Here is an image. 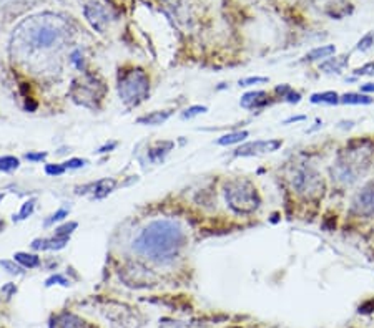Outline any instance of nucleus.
Listing matches in <instances>:
<instances>
[{
  "mask_svg": "<svg viewBox=\"0 0 374 328\" xmlns=\"http://www.w3.org/2000/svg\"><path fill=\"white\" fill-rule=\"evenodd\" d=\"M72 27L69 20L57 14H39L25 19L14 30L12 53L24 61L42 52L62 48L69 40Z\"/></svg>",
  "mask_w": 374,
  "mask_h": 328,
  "instance_id": "1",
  "label": "nucleus"
},
{
  "mask_svg": "<svg viewBox=\"0 0 374 328\" xmlns=\"http://www.w3.org/2000/svg\"><path fill=\"white\" fill-rule=\"evenodd\" d=\"M185 240L186 234L180 222L172 219H157L140 231L133 240L132 249L152 262L166 264L180 254Z\"/></svg>",
  "mask_w": 374,
  "mask_h": 328,
  "instance_id": "2",
  "label": "nucleus"
},
{
  "mask_svg": "<svg viewBox=\"0 0 374 328\" xmlns=\"http://www.w3.org/2000/svg\"><path fill=\"white\" fill-rule=\"evenodd\" d=\"M373 151L366 146L349 148L341 151L332 163L330 173L339 186H353L371 168Z\"/></svg>",
  "mask_w": 374,
  "mask_h": 328,
  "instance_id": "3",
  "label": "nucleus"
},
{
  "mask_svg": "<svg viewBox=\"0 0 374 328\" xmlns=\"http://www.w3.org/2000/svg\"><path fill=\"white\" fill-rule=\"evenodd\" d=\"M223 193L228 207H230L233 213L240 215L253 214L261 206L260 193H258L255 184L248 180L238 177V180L226 181L224 182Z\"/></svg>",
  "mask_w": 374,
  "mask_h": 328,
  "instance_id": "4",
  "label": "nucleus"
},
{
  "mask_svg": "<svg viewBox=\"0 0 374 328\" xmlns=\"http://www.w3.org/2000/svg\"><path fill=\"white\" fill-rule=\"evenodd\" d=\"M150 93V78L148 75L140 68H133L130 72H125L118 80V95L120 99L127 106L140 105L143 99H147Z\"/></svg>",
  "mask_w": 374,
  "mask_h": 328,
  "instance_id": "5",
  "label": "nucleus"
},
{
  "mask_svg": "<svg viewBox=\"0 0 374 328\" xmlns=\"http://www.w3.org/2000/svg\"><path fill=\"white\" fill-rule=\"evenodd\" d=\"M291 184L298 194L305 197H319L323 194L324 182L318 169L310 163H301L293 169Z\"/></svg>",
  "mask_w": 374,
  "mask_h": 328,
  "instance_id": "6",
  "label": "nucleus"
},
{
  "mask_svg": "<svg viewBox=\"0 0 374 328\" xmlns=\"http://www.w3.org/2000/svg\"><path fill=\"white\" fill-rule=\"evenodd\" d=\"M283 146L281 139H256L249 141V143L241 144V146L235 151V156L248 157V156H261L268 155V153L278 151Z\"/></svg>",
  "mask_w": 374,
  "mask_h": 328,
  "instance_id": "7",
  "label": "nucleus"
},
{
  "mask_svg": "<svg viewBox=\"0 0 374 328\" xmlns=\"http://www.w3.org/2000/svg\"><path fill=\"white\" fill-rule=\"evenodd\" d=\"M351 211L359 218H371L374 214V182H369L359 193H356L351 202Z\"/></svg>",
  "mask_w": 374,
  "mask_h": 328,
  "instance_id": "8",
  "label": "nucleus"
},
{
  "mask_svg": "<svg viewBox=\"0 0 374 328\" xmlns=\"http://www.w3.org/2000/svg\"><path fill=\"white\" fill-rule=\"evenodd\" d=\"M85 17L87 20L91 23V27L97 28L98 32L103 30V27L108 23V14L105 8H102L98 3H89L85 7Z\"/></svg>",
  "mask_w": 374,
  "mask_h": 328,
  "instance_id": "9",
  "label": "nucleus"
},
{
  "mask_svg": "<svg viewBox=\"0 0 374 328\" xmlns=\"http://www.w3.org/2000/svg\"><path fill=\"white\" fill-rule=\"evenodd\" d=\"M50 328H95V327L83 320V318L77 317V315L65 312L57 315V317L53 318L52 323H50Z\"/></svg>",
  "mask_w": 374,
  "mask_h": 328,
  "instance_id": "10",
  "label": "nucleus"
},
{
  "mask_svg": "<svg viewBox=\"0 0 374 328\" xmlns=\"http://www.w3.org/2000/svg\"><path fill=\"white\" fill-rule=\"evenodd\" d=\"M268 93L266 91L256 90V91H248L244 93L240 99V105L244 108V110H258V108H263L268 105Z\"/></svg>",
  "mask_w": 374,
  "mask_h": 328,
  "instance_id": "11",
  "label": "nucleus"
},
{
  "mask_svg": "<svg viewBox=\"0 0 374 328\" xmlns=\"http://www.w3.org/2000/svg\"><path fill=\"white\" fill-rule=\"evenodd\" d=\"M348 61H349L348 55L331 57L319 64V72H323L324 75H341L343 70L348 66Z\"/></svg>",
  "mask_w": 374,
  "mask_h": 328,
  "instance_id": "12",
  "label": "nucleus"
},
{
  "mask_svg": "<svg viewBox=\"0 0 374 328\" xmlns=\"http://www.w3.org/2000/svg\"><path fill=\"white\" fill-rule=\"evenodd\" d=\"M116 188V181L115 180H100L97 182H91L89 186H83L82 189H90L91 197L93 199H103L107 197L108 194L114 193Z\"/></svg>",
  "mask_w": 374,
  "mask_h": 328,
  "instance_id": "13",
  "label": "nucleus"
},
{
  "mask_svg": "<svg viewBox=\"0 0 374 328\" xmlns=\"http://www.w3.org/2000/svg\"><path fill=\"white\" fill-rule=\"evenodd\" d=\"M70 238H58V235H53L50 239H35L32 242V249L35 251H60L66 246Z\"/></svg>",
  "mask_w": 374,
  "mask_h": 328,
  "instance_id": "14",
  "label": "nucleus"
},
{
  "mask_svg": "<svg viewBox=\"0 0 374 328\" xmlns=\"http://www.w3.org/2000/svg\"><path fill=\"white\" fill-rule=\"evenodd\" d=\"M332 55H336L335 45H321V47H316L311 50V52H308L305 58L308 61H324Z\"/></svg>",
  "mask_w": 374,
  "mask_h": 328,
  "instance_id": "15",
  "label": "nucleus"
},
{
  "mask_svg": "<svg viewBox=\"0 0 374 328\" xmlns=\"http://www.w3.org/2000/svg\"><path fill=\"white\" fill-rule=\"evenodd\" d=\"M172 116V111H153V113H148L145 116H140L139 119H136V123L139 124H150V126H158V124H163L166 119Z\"/></svg>",
  "mask_w": 374,
  "mask_h": 328,
  "instance_id": "16",
  "label": "nucleus"
},
{
  "mask_svg": "<svg viewBox=\"0 0 374 328\" xmlns=\"http://www.w3.org/2000/svg\"><path fill=\"white\" fill-rule=\"evenodd\" d=\"M339 95L336 91H323V93H313L310 97V102L313 105H338Z\"/></svg>",
  "mask_w": 374,
  "mask_h": 328,
  "instance_id": "17",
  "label": "nucleus"
},
{
  "mask_svg": "<svg viewBox=\"0 0 374 328\" xmlns=\"http://www.w3.org/2000/svg\"><path fill=\"white\" fill-rule=\"evenodd\" d=\"M172 148H173L172 141H161V143H157V146L150 149L148 153L150 161H152V163H160V161L172 151Z\"/></svg>",
  "mask_w": 374,
  "mask_h": 328,
  "instance_id": "18",
  "label": "nucleus"
},
{
  "mask_svg": "<svg viewBox=\"0 0 374 328\" xmlns=\"http://www.w3.org/2000/svg\"><path fill=\"white\" fill-rule=\"evenodd\" d=\"M339 102L343 103V105H371L373 98L368 97V95L364 93H344L341 95Z\"/></svg>",
  "mask_w": 374,
  "mask_h": 328,
  "instance_id": "19",
  "label": "nucleus"
},
{
  "mask_svg": "<svg viewBox=\"0 0 374 328\" xmlns=\"http://www.w3.org/2000/svg\"><path fill=\"white\" fill-rule=\"evenodd\" d=\"M14 260H17L24 269H35L40 265V257L35 254H27V252H17Z\"/></svg>",
  "mask_w": 374,
  "mask_h": 328,
  "instance_id": "20",
  "label": "nucleus"
},
{
  "mask_svg": "<svg viewBox=\"0 0 374 328\" xmlns=\"http://www.w3.org/2000/svg\"><path fill=\"white\" fill-rule=\"evenodd\" d=\"M247 138H248V131H233V133H228V135H223L222 138L216 141V143H218L220 146H230V144L241 143V141H244Z\"/></svg>",
  "mask_w": 374,
  "mask_h": 328,
  "instance_id": "21",
  "label": "nucleus"
},
{
  "mask_svg": "<svg viewBox=\"0 0 374 328\" xmlns=\"http://www.w3.org/2000/svg\"><path fill=\"white\" fill-rule=\"evenodd\" d=\"M19 166H20V161L17 160L15 156H2L0 157V171H3V173L15 171Z\"/></svg>",
  "mask_w": 374,
  "mask_h": 328,
  "instance_id": "22",
  "label": "nucleus"
},
{
  "mask_svg": "<svg viewBox=\"0 0 374 328\" xmlns=\"http://www.w3.org/2000/svg\"><path fill=\"white\" fill-rule=\"evenodd\" d=\"M33 209H35V199H28L27 202H24L22 207H20V213L17 215V221H24V219L30 218Z\"/></svg>",
  "mask_w": 374,
  "mask_h": 328,
  "instance_id": "23",
  "label": "nucleus"
},
{
  "mask_svg": "<svg viewBox=\"0 0 374 328\" xmlns=\"http://www.w3.org/2000/svg\"><path fill=\"white\" fill-rule=\"evenodd\" d=\"M374 47V32H368L366 35L357 41L356 50H359V52H368V50H371Z\"/></svg>",
  "mask_w": 374,
  "mask_h": 328,
  "instance_id": "24",
  "label": "nucleus"
},
{
  "mask_svg": "<svg viewBox=\"0 0 374 328\" xmlns=\"http://www.w3.org/2000/svg\"><path fill=\"white\" fill-rule=\"evenodd\" d=\"M206 111H208V108H206V106L193 105V106L186 108V110L183 111V113H181V118H183V119H191V118H195V116L206 113Z\"/></svg>",
  "mask_w": 374,
  "mask_h": 328,
  "instance_id": "25",
  "label": "nucleus"
},
{
  "mask_svg": "<svg viewBox=\"0 0 374 328\" xmlns=\"http://www.w3.org/2000/svg\"><path fill=\"white\" fill-rule=\"evenodd\" d=\"M78 224L77 222H69V224H64V226L57 227L55 229V234L53 235H58V238H70V234L77 229Z\"/></svg>",
  "mask_w": 374,
  "mask_h": 328,
  "instance_id": "26",
  "label": "nucleus"
},
{
  "mask_svg": "<svg viewBox=\"0 0 374 328\" xmlns=\"http://www.w3.org/2000/svg\"><path fill=\"white\" fill-rule=\"evenodd\" d=\"M66 215H69V211H66V209H58L57 213H53V214L50 215V218L47 219V221H45V226H52V224L64 221V219L66 218Z\"/></svg>",
  "mask_w": 374,
  "mask_h": 328,
  "instance_id": "27",
  "label": "nucleus"
},
{
  "mask_svg": "<svg viewBox=\"0 0 374 328\" xmlns=\"http://www.w3.org/2000/svg\"><path fill=\"white\" fill-rule=\"evenodd\" d=\"M0 265H2L3 269H7L8 273H15V276H19V273L24 272L22 265H17L15 260L14 262H10V260H0Z\"/></svg>",
  "mask_w": 374,
  "mask_h": 328,
  "instance_id": "28",
  "label": "nucleus"
},
{
  "mask_svg": "<svg viewBox=\"0 0 374 328\" xmlns=\"http://www.w3.org/2000/svg\"><path fill=\"white\" fill-rule=\"evenodd\" d=\"M356 77H374V61H369V64H366L361 66V68L355 70Z\"/></svg>",
  "mask_w": 374,
  "mask_h": 328,
  "instance_id": "29",
  "label": "nucleus"
},
{
  "mask_svg": "<svg viewBox=\"0 0 374 328\" xmlns=\"http://www.w3.org/2000/svg\"><path fill=\"white\" fill-rule=\"evenodd\" d=\"M266 81H268V78L266 77H248V78H243V80H240V86H255Z\"/></svg>",
  "mask_w": 374,
  "mask_h": 328,
  "instance_id": "30",
  "label": "nucleus"
},
{
  "mask_svg": "<svg viewBox=\"0 0 374 328\" xmlns=\"http://www.w3.org/2000/svg\"><path fill=\"white\" fill-rule=\"evenodd\" d=\"M45 173L48 176H60V174L65 173V166L64 164H47L45 166Z\"/></svg>",
  "mask_w": 374,
  "mask_h": 328,
  "instance_id": "31",
  "label": "nucleus"
},
{
  "mask_svg": "<svg viewBox=\"0 0 374 328\" xmlns=\"http://www.w3.org/2000/svg\"><path fill=\"white\" fill-rule=\"evenodd\" d=\"M87 164V160H80V157H72V160L65 161V169H80Z\"/></svg>",
  "mask_w": 374,
  "mask_h": 328,
  "instance_id": "32",
  "label": "nucleus"
},
{
  "mask_svg": "<svg viewBox=\"0 0 374 328\" xmlns=\"http://www.w3.org/2000/svg\"><path fill=\"white\" fill-rule=\"evenodd\" d=\"M160 328H193V325L185 322H173V320H163L160 323Z\"/></svg>",
  "mask_w": 374,
  "mask_h": 328,
  "instance_id": "33",
  "label": "nucleus"
},
{
  "mask_svg": "<svg viewBox=\"0 0 374 328\" xmlns=\"http://www.w3.org/2000/svg\"><path fill=\"white\" fill-rule=\"evenodd\" d=\"M55 284H60V285H64V287H69V285H70V282L66 280L65 277L58 276V273H57V276L50 277V279L47 280V284H45V285H47V287H50V285H55Z\"/></svg>",
  "mask_w": 374,
  "mask_h": 328,
  "instance_id": "34",
  "label": "nucleus"
},
{
  "mask_svg": "<svg viewBox=\"0 0 374 328\" xmlns=\"http://www.w3.org/2000/svg\"><path fill=\"white\" fill-rule=\"evenodd\" d=\"M47 157V153H27L25 155V160L33 161V163H39V161H44Z\"/></svg>",
  "mask_w": 374,
  "mask_h": 328,
  "instance_id": "35",
  "label": "nucleus"
},
{
  "mask_svg": "<svg viewBox=\"0 0 374 328\" xmlns=\"http://www.w3.org/2000/svg\"><path fill=\"white\" fill-rule=\"evenodd\" d=\"M0 292H2V293H6V297H7V298H10V297L14 296V293L17 292V287H15L14 284H7L6 287H2V289H0Z\"/></svg>",
  "mask_w": 374,
  "mask_h": 328,
  "instance_id": "36",
  "label": "nucleus"
},
{
  "mask_svg": "<svg viewBox=\"0 0 374 328\" xmlns=\"http://www.w3.org/2000/svg\"><path fill=\"white\" fill-rule=\"evenodd\" d=\"M306 116L305 115H299V116H290L288 119H285L283 124H290V123H296V122H305Z\"/></svg>",
  "mask_w": 374,
  "mask_h": 328,
  "instance_id": "37",
  "label": "nucleus"
},
{
  "mask_svg": "<svg viewBox=\"0 0 374 328\" xmlns=\"http://www.w3.org/2000/svg\"><path fill=\"white\" fill-rule=\"evenodd\" d=\"M361 91H363V93H374V83L369 81L361 85Z\"/></svg>",
  "mask_w": 374,
  "mask_h": 328,
  "instance_id": "38",
  "label": "nucleus"
},
{
  "mask_svg": "<svg viewBox=\"0 0 374 328\" xmlns=\"http://www.w3.org/2000/svg\"><path fill=\"white\" fill-rule=\"evenodd\" d=\"M115 148H116V143H110V144H107V146L100 148L98 153H108V151H112V149H115Z\"/></svg>",
  "mask_w": 374,
  "mask_h": 328,
  "instance_id": "39",
  "label": "nucleus"
}]
</instances>
